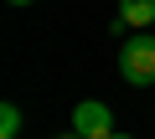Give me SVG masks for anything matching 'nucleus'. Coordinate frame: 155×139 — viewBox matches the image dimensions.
I'll return each instance as SVG.
<instances>
[{
  "label": "nucleus",
  "mask_w": 155,
  "mask_h": 139,
  "mask_svg": "<svg viewBox=\"0 0 155 139\" xmlns=\"http://www.w3.org/2000/svg\"><path fill=\"white\" fill-rule=\"evenodd\" d=\"M119 77L129 88H150L155 83V36L134 31L124 46H119Z\"/></svg>",
  "instance_id": "f257e3e1"
},
{
  "label": "nucleus",
  "mask_w": 155,
  "mask_h": 139,
  "mask_svg": "<svg viewBox=\"0 0 155 139\" xmlns=\"http://www.w3.org/2000/svg\"><path fill=\"white\" fill-rule=\"evenodd\" d=\"M72 129L83 134V139H109V134H114V113H109L98 98H83V103L72 108Z\"/></svg>",
  "instance_id": "f03ea898"
},
{
  "label": "nucleus",
  "mask_w": 155,
  "mask_h": 139,
  "mask_svg": "<svg viewBox=\"0 0 155 139\" xmlns=\"http://www.w3.org/2000/svg\"><path fill=\"white\" fill-rule=\"evenodd\" d=\"M145 26H155V0H119V16L109 21V31L124 36V31H145Z\"/></svg>",
  "instance_id": "7ed1b4c3"
},
{
  "label": "nucleus",
  "mask_w": 155,
  "mask_h": 139,
  "mask_svg": "<svg viewBox=\"0 0 155 139\" xmlns=\"http://www.w3.org/2000/svg\"><path fill=\"white\" fill-rule=\"evenodd\" d=\"M16 134H21V108L5 103V108H0V139H16Z\"/></svg>",
  "instance_id": "20e7f679"
},
{
  "label": "nucleus",
  "mask_w": 155,
  "mask_h": 139,
  "mask_svg": "<svg viewBox=\"0 0 155 139\" xmlns=\"http://www.w3.org/2000/svg\"><path fill=\"white\" fill-rule=\"evenodd\" d=\"M57 139H83V134H78V129H72V134H57Z\"/></svg>",
  "instance_id": "39448f33"
},
{
  "label": "nucleus",
  "mask_w": 155,
  "mask_h": 139,
  "mask_svg": "<svg viewBox=\"0 0 155 139\" xmlns=\"http://www.w3.org/2000/svg\"><path fill=\"white\" fill-rule=\"evenodd\" d=\"M5 5H31V0H5Z\"/></svg>",
  "instance_id": "423d86ee"
},
{
  "label": "nucleus",
  "mask_w": 155,
  "mask_h": 139,
  "mask_svg": "<svg viewBox=\"0 0 155 139\" xmlns=\"http://www.w3.org/2000/svg\"><path fill=\"white\" fill-rule=\"evenodd\" d=\"M109 139H129V134H109Z\"/></svg>",
  "instance_id": "0eeeda50"
}]
</instances>
